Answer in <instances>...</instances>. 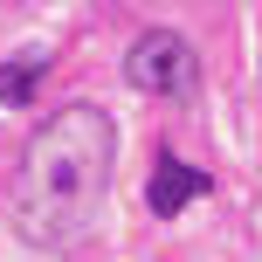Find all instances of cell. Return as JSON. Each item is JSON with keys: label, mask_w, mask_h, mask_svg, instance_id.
<instances>
[{"label": "cell", "mask_w": 262, "mask_h": 262, "mask_svg": "<svg viewBox=\"0 0 262 262\" xmlns=\"http://www.w3.org/2000/svg\"><path fill=\"white\" fill-rule=\"evenodd\" d=\"M111 159H118V124L97 104H62L28 138L21 172H14V228L35 249H76L97 228V207L111 193Z\"/></svg>", "instance_id": "cell-1"}, {"label": "cell", "mask_w": 262, "mask_h": 262, "mask_svg": "<svg viewBox=\"0 0 262 262\" xmlns=\"http://www.w3.org/2000/svg\"><path fill=\"white\" fill-rule=\"evenodd\" d=\"M124 76H131V90H145V97H186L200 83V55H193V41L172 35V28H145L124 49Z\"/></svg>", "instance_id": "cell-2"}, {"label": "cell", "mask_w": 262, "mask_h": 262, "mask_svg": "<svg viewBox=\"0 0 262 262\" xmlns=\"http://www.w3.org/2000/svg\"><path fill=\"white\" fill-rule=\"evenodd\" d=\"M200 193H207V172L186 166L180 152H159V172H152V186H145V207H152L159 221H172V214H180L186 200H200Z\"/></svg>", "instance_id": "cell-3"}, {"label": "cell", "mask_w": 262, "mask_h": 262, "mask_svg": "<svg viewBox=\"0 0 262 262\" xmlns=\"http://www.w3.org/2000/svg\"><path fill=\"white\" fill-rule=\"evenodd\" d=\"M41 76H49V49H14L0 62V104H28L41 90Z\"/></svg>", "instance_id": "cell-4"}]
</instances>
